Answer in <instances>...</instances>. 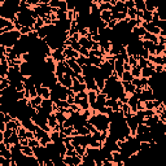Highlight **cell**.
Here are the masks:
<instances>
[{
    "label": "cell",
    "mask_w": 166,
    "mask_h": 166,
    "mask_svg": "<svg viewBox=\"0 0 166 166\" xmlns=\"http://www.w3.org/2000/svg\"><path fill=\"white\" fill-rule=\"evenodd\" d=\"M147 132H151V128H149L147 124H139L138 126V130H136V135L138 134H147Z\"/></svg>",
    "instance_id": "d6a6232c"
},
{
    "label": "cell",
    "mask_w": 166,
    "mask_h": 166,
    "mask_svg": "<svg viewBox=\"0 0 166 166\" xmlns=\"http://www.w3.org/2000/svg\"><path fill=\"white\" fill-rule=\"evenodd\" d=\"M156 96H155V92L151 87H147V88H143L142 90V94H140V101L142 103H145V101H152L155 100Z\"/></svg>",
    "instance_id": "277c9868"
},
{
    "label": "cell",
    "mask_w": 166,
    "mask_h": 166,
    "mask_svg": "<svg viewBox=\"0 0 166 166\" xmlns=\"http://www.w3.org/2000/svg\"><path fill=\"white\" fill-rule=\"evenodd\" d=\"M75 148V152H77V155L79 156V157H85L86 156V153H87V148H85V147H81V145H77V147H74Z\"/></svg>",
    "instance_id": "f35d334b"
},
{
    "label": "cell",
    "mask_w": 166,
    "mask_h": 166,
    "mask_svg": "<svg viewBox=\"0 0 166 166\" xmlns=\"http://www.w3.org/2000/svg\"><path fill=\"white\" fill-rule=\"evenodd\" d=\"M64 55H65V57H66V60H68V59H74V60H77L78 57H79V53H78L77 51H74L72 47H65V48H64Z\"/></svg>",
    "instance_id": "5bb4252c"
},
{
    "label": "cell",
    "mask_w": 166,
    "mask_h": 166,
    "mask_svg": "<svg viewBox=\"0 0 166 166\" xmlns=\"http://www.w3.org/2000/svg\"><path fill=\"white\" fill-rule=\"evenodd\" d=\"M138 59H139V56H128L127 64H130L131 68H134V66H138Z\"/></svg>",
    "instance_id": "60d3db41"
},
{
    "label": "cell",
    "mask_w": 166,
    "mask_h": 166,
    "mask_svg": "<svg viewBox=\"0 0 166 166\" xmlns=\"http://www.w3.org/2000/svg\"><path fill=\"white\" fill-rule=\"evenodd\" d=\"M57 82H59L61 86H64L65 88H72V87H73V78L70 77L69 74L57 77Z\"/></svg>",
    "instance_id": "8992f818"
},
{
    "label": "cell",
    "mask_w": 166,
    "mask_h": 166,
    "mask_svg": "<svg viewBox=\"0 0 166 166\" xmlns=\"http://www.w3.org/2000/svg\"><path fill=\"white\" fill-rule=\"evenodd\" d=\"M88 122L100 132L109 131V128H110V119H109V117L105 115V114H101V113H94L90 117Z\"/></svg>",
    "instance_id": "6da1fadb"
},
{
    "label": "cell",
    "mask_w": 166,
    "mask_h": 166,
    "mask_svg": "<svg viewBox=\"0 0 166 166\" xmlns=\"http://www.w3.org/2000/svg\"><path fill=\"white\" fill-rule=\"evenodd\" d=\"M75 105H78L79 108H82V110H88L91 109L90 108V103H88V99H79L75 96Z\"/></svg>",
    "instance_id": "2e32d148"
},
{
    "label": "cell",
    "mask_w": 166,
    "mask_h": 166,
    "mask_svg": "<svg viewBox=\"0 0 166 166\" xmlns=\"http://www.w3.org/2000/svg\"><path fill=\"white\" fill-rule=\"evenodd\" d=\"M82 160H83V165H85V166H97L96 162H95V160L91 156H88V155H86Z\"/></svg>",
    "instance_id": "83f0119b"
},
{
    "label": "cell",
    "mask_w": 166,
    "mask_h": 166,
    "mask_svg": "<svg viewBox=\"0 0 166 166\" xmlns=\"http://www.w3.org/2000/svg\"><path fill=\"white\" fill-rule=\"evenodd\" d=\"M26 132H27V130L23 126H21L18 130H17V134H18V136H20V140L21 139H26Z\"/></svg>",
    "instance_id": "f6af8a7d"
},
{
    "label": "cell",
    "mask_w": 166,
    "mask_h": 166,
    "mask_svg": "<svg viewBox=\"0 0 166 166\" xmlns=\"http://www.w3.org/2000/svg\"><path fill=\"white\" fill-rule=\"evenodd\" d=\"M56 118H57V122H59L60 124H64L66 121H68L69 115L62 113V112H56Z\"/></svg>",
    "instance_id": "4316f807"
},
{
    "label": "cell",
    "mask_w": 166,
    "mask_h": 166,
    "mask_svg": "<svg viewBox=\"0 0 166 166\" xmlns=\"http://www.w3.org/2000/svg\"><path fill=\"white\" fill-rule=\"evenodd\" d=\"M73 91L77 94H79V92H85V91H87V86H86V83H79L75 78H73Z\"/></svg>",
    "instance_id": "8fae6325"
},
{
    "label": "cell",
    "mask_w": 166,
    "mask_h": 166,
    "mask_svg": "<svg viewBox=\"0 0 166 166\" xmlns=\"http://www.w3.org/2000/svg\"><path fill=\"white\" fill-rule=\"evenodd\" d=\"M124 64H126V62L123 60H115V62H114V73H115V75L118 77V79H121L123 73H124Z\"/></svg>",
    "instance_id": "52a82bcc"
},
{
    "label": "cell",
    "mask_w": 166,
    "mask_h": 166,
    "mask_svg": "<svg viewBox=\"0 0 166 166\" xmlns=\"http://www.w3.org/2000/svg\"><path fill=\"white\" fill-rule=\"evenodd\" d=\"M124 4H126L127 9H132V8H135V0H124Z\"/></svg>",
    "instance_id": "db71d44e"
},
{
    "label": "cell",
    "mask_w": 166,
    "mask_h": 166,
    "mask_svg": "<svg viewBox=\"0 0 166 166\" xmlns=\"http://www.w3.org/2000/svg\"><path fill=\"white\" fill-rule=\"evenodd\" d=\"M148 64H149V61L147 59H144V57H140L139 56V59H138V66H140L142 69H144V68H147V66H148Z\"/></svg>",
    "instance_id": "b9f144b4"
},
{
    "label": "cell",
    "mask_w": 166,
    "mask_h": 166,
    "mask_svg": "<svg viewBox=\"0 0 166 166\" xmlns=\"http://www.w3.org/2000/svg\"><path fill=\"white\" fill-rule=\"evenodd\" d=\"M52 59L56 62H65L66 57L64 55V49H56V51H52Z\"/></svg>",
    "instance_id": "4fadbf2b"
},
{
    "label": "cell",
    "mask_w": 166,
    "mask_h": 166,
    "mask_svg": "<svg viewBox=\"0 0 166 166\" xmlns=\"http://www.w3.org/2000/svg\"><path fill=\"white\" fill-rule=\"evenodd\" d=\"M135 9L139 12L145 11V0H135Z\"/></svg>",
    "instance_id": "4dcf8cb0"
},
{
    "label": "cell",
    "mask_w": 166,
    "mask_h": 166,
    "mask_svg": "<svg viewBox=\"0 0 166 166\" xmlns=\"http://www.w3.org/2000/svg\"><path fill=\"white\" fill-rule=\"evenodd\" d=\"M136 16H138V11H136L135 8H132V9H128L127 11V18L136 20Z\"/></svg>",
    "instance_id": "ee69618b"
},
{
    "label": "cell",
    "mask_w": 166,
    "mask_h": 166,
    "mask_svg": "<svg viewBox=\"0 0 166 166\" xmlns=\"http://www.w3.org/2000/svg\"><path fill=\"white\" fill-rule=\"evenodd\" d=\"M0 156L4 157V158H7V160L13 158V156H12V151L4 143H0Z\"/></svg>",
    "instance_id": "7c38bea8"
},
{
    "label": "cell",
    "mask_w": 166,
    "mask_h": 166,
    "mask_svg": "<svg viewBox=\"0 0 166 166\" xmlns=\"http://www.w3.org/2000/svg\"><path fill=\"white\" fill-rule=\"evenodd\" d=\"M78 166H85V165H83V162H82V164H81V165H78Z\"/></svg>",
    "instance_id": "e7e4bbea"
},
{
    "label": "cell",
    "mask_w": 166,
    "mask_h": 166,
    "mask_svg": "<svg viewBox=\"0 0 166 166\" xmlns=\"http://www.w3.org/2000/svg\"><path fill=\"white\" fill-rule=\"evenodd\" d=\"M21 152L27 157H35L34 156V149H32L30 145H21Z\"/></svg>",
    "instance_id": "cb8c5ba5"
},
{
    "label": "cell",
    "mask_w": 166,
    "mask_h": 166,
    "mask_svg": "<svg viewBox=\"0 0 166 166\" xmlns=\"http://www.w3.org/2000/svg\"><path fill=\"white\" fill-rule=\"evenodd\" d=\"M0 166H12V160H7L0 156Z\"/></svg>",
    "instance_id": "c3c4849f"
},
{
    "label": "cell",
    "mask_w": 166,
    "mask_h": 166,
    "mask_svg": "<svg viewBox=\"0 0 166 166\" xmlns=\"http://www.w3.org/2000/svg\"><path fill=\"white\" fill-rule=\"evenodd\" d=\"M78 53H79V56H83V57H90V51H88V49H87V48H81L79 49V52H78Z\"/></svg>",
    "instance_id": "f5cc1de1"
},
{
    "label": "cell",
    "mask_w": 166,
    "mask_h": 166,
    "mask_svg": "<svg viewBox=\"0 0 166 166\" xmlns=\"http://www.w3.org/2000/svg\"><path fill=\"white\" fill-rule=\"evenodd\" d=\"M106 101H108L106 95L103 94V92H99L97 94V100H96V104L99 105V108H100V106H105L106 105Z\"/></svg>",
    "instance_id": "603a6c76"
},
{
    "label": "cell",
    "mask_w": 166,
    "mask_h": 166,
    "mask_svg": "<svg viewBox=\"0 0 166 166\" xmlns=\"http://www.w3.org/2000/svg\"><path fill=\"white\" fill-rule=\"evenodd\" d=\"M160 119H161V121H162L164 123H166V109L160 114Z\"/></svg>",
    "instance_id": "680465c9"
},
{
    "label": "cell",
    "mask_w": 166,
    "mask_h": 166,
    "mask_svg": "<svg viewBox=\"0 0 166 166\" xmlns=\"http://www.w3.org/2000/svg\"><path fill=\"white\" fill-rule=\"evenodd\" d=\"M153 25H156V26L158 27L161 31H166V21H162V20H160L158 22H156V23H153Z\"/></svg>",
    "instance_id": "7dc6e473"
},
{
    "label": "cell",
    "mask_w": 166,
    "mask_h": 166,
    "mask_svg": "<svg viewBox=\"0 0 166 166\" xmlns=\"http://www.w3.org/2000/svg\"><path fill=\"white\" fill-rule=\"evenodd\" d=\"M126 122H127V126L130 127V130H131V135L135 136V135H136V130H138V126L140 124L138 117H136L135 114H132L131 117L126 118Z\"/></svg>",
    "instance_id": "5b68a950"
},
{
    "label": "cell",
    "mask_w": 166,
    "mask_h": 166,
    "mask_svg": "<svg viewBox=\"0 0 166 166\" xmlns=\"http://www.w3.org/2000/svg\"><path fill=\"white\" fill-rule=\"evenodd\" d=\"M143 21L147 23H151L153 21V13L152 12H148V11H144L143 12Z\"/></svg>",
    "instance_id": "1f68e13d"
},
{
    "label": "cell",
    "mask_w": 166,
    "mask_h": 166,
    "mask_svg": "<svg viewBox=\"0 0 166 166\" xmlns=\"http://www.w3.org/2000/svg\"><path fill=\"white\" fill-rule=\"evenodd\" d=\"M156 74L155 69L149 68V66H147V68L142 69V78H145V79H151V78Z\"/></svg>",
    "instance_id": "d6986e66"
},
{
    "label": "cell",
    "mask_w": 166,
    "mask_h": 166,
    "mask_svg": "<svg viewBox=\"0 0 166 166\" xmlns=\"http://www.w3.org/2000/svg\"><path fill=\"white\" fill-rule=\"evenodd\" d=\"M8 87H11V81L8 78H0V91L7 90Z\"/></svg>",
    "instance_id": "f546056e"
},
{
    "label": "cell",
    "mask_w": 166,
    "mask_h": 166,
    "mask_svg": "<svg viewBox=\"0 0 166 166\" xmlns=\"http://www.w3.org/2000/svg\"><path fill=\"white\" fill-rule=\"evenodd\" d=\"M77 62L82 66V68H83V66H90V65H91L88 57H83V56H79V57H78V59H77Z\"/></svg>",
    "instance_id": "f1b7e54d"
},
{
    "label": "cell",
    "mask_w": 166,
    "mask_h": 166,
    "mask_svg": "<svg viewBox=\"0 0 166 166\" xmlns=\"http://www.w3.org/2000/svg\"><path fill=\"white\" fill-rule=\"evenodd\" d=\"M51 139H52V143H57V142H60L61 140V134H60V131H55V130H52L51 134Z\"/></svg>",
    "instance_id": "74e56055"
},
{
    "label": "cell",
    "mask_w": 166,
    "mask_h": 166,
    "mask_svg": "<svg viewBox=\"0 0 166 166\" xmlns=\"http://www.w3.org/2000/svg\"><path fill=\"white\" fill-rule=\"evenodd\" d=\"M103 166H113V162H112V161H108V160H104Z\"/></svg>",
    "instance_id": "91938a15"
},
{
    "label": "cell",
    "mask_w": 166,
    "mask_h": 166,
    "mask_svg": "<svg viewBox=\"0 0 166 166\" xmlns=\"http://www.w3.org/2000/svg\"><path fill=\"white\" fill-rule=\"evenodd\" d=\"M59 9L68 13V2H66V0H60V3H59Z\"/></svg>",
    "instance_id": "bcb514c9"
},
{
    "label": "cell",
    "mask_w": 166,
    "mask_h": 166,
    "mask_svg": "<svg viewBox=\"0 0 166 166\" xmlns=\"http://www.w3.org/2000/svg\"><path fill=\"white\" fill-rule=\"evenodd\" d=\"M131 83L136 87V88H142V82H140V78H134ZM142 90H143V88H142Z\"/></svg>",
    "instance_id": "11a10c76"
},
{
    "label": "cell",
    "mask_w": 166,
    "mask_h": 166,
    "mask_svg": "<svg viewBox=\"0 0 166 166\" xmlns=\"http://www.w3.org/2000/svg\"><path fill=\"white\" fill-rule=\"evenodd\" d=\"M21 36H22L21 32L17 30L5 32V34H0V45H4L5 48H14V45L18 43Z\"/></svg>",
    "instance_id": "7a4b0ae2"
},
{
    "label": "cell",
    "mask_w": 166,
    "mask_h": 166,
    "mask_svg": "<svg viewBox=\"0 0 166 166\" xmlns=\"http://www.w3.org/2000/svg\"><path fill=\"white\" fill-rule=\"evenodd\" d=\"M131 32H132V35H134L135 38H140V39H142L147 31H145V29H144L143 26H136V27L132 29Z\"/></svg>",
    "instance_id": "ffe728a7"
},
{
    "label": "cell",
    "mask_w": 166,
    "mask_h": 166,
    "mask_svg": "<svg viewBox=\"0 0 166 166\" xmlns=\"http://www.w3.org/2000/svg\"><path fill=\"white\" fill-rule=\"evenodd\" d=\"M160 122V115L158 114H155L152 118H148V119H145V124L149 127V128H152V127H155L157 123Z\"/></svg>",
    "instance_id": "44dd1931"
},
{
    "label": "cell",
    "mask_w": 166,
    "mask_h": 166,
    "mask_svg": "<svg viewBox=\"0 0 166 166\" xmlns=\"http://www.w3.org/2000/svg\"><path fill=\"white\" fill-rule=\"evenodd\" d=\"M87 94H88L90 108H92L95 104H96V100H97V92H95V91H87Z\"/></svg>",
    "instance_id": "d4e9b609"
},
{
    "label": "cell",
    "mask_w": 166,
    "mask_h": 166,
    "mask_svg": "<svg viewBox=\"0 0 166 166\" xmlns=\"http://www.w3.org/2000/svg\"><path fill=\"white\" fill-rule=\"evenodd\" d=\"M5 130H7V123L2 122V124H0V132H4Z\"/></svg>",
    "instance_id": "94428289"
},
{
    "label": "cell",
    "mask_w": 166,
    "mask_h": 166,
    "mask_svg": "<svg viewBox=\"0 0 166 166\" xmlns=\"http://www.w3.org/2000/svg\"><path fill=\"white\" fill-rule=\"evenodd\" d=\"M79 44L82 45L83 48H87L88 51H91L92 49V44H94V42L91 38H87V36H82V38L79 39Z\"/></svg>",
    "instance_id": "e0dca14e"
},
{
    "label": "cell",
    "mask_w": 166,
    "mask_h": 166,
    "mask_svg": "<svg viewBox=\"0 0 166 166\" xmlns=\"http://www.w3.org/2000/svg\"><path fill=\"white\" fill-rule=\"evenodd\" d=\"M157 8H158V7H157L156 4H153L152 2H148V0H145V11L152 12V13H153V12L157 11Z\"/></svg>",
    "instance_id": "d590c367"
},
{
    "label": "cell",
    "mask_w": 166,
    "mask_h": 166,
    "mask_svg": "<svg viewBox=\"0 0 166 166\" xmlns=\"http://www.w3.org/2000/svg\"><path fill=\"white\" fill-rule=\"evenodd\" d=\"M122 85H123V88H124V92H126L128 96H132L135 92H136V87L132 85L131 82H122Z\"/></svg>",
    "instance_id": "9a60e30c"
},
{
    "label": "cell",
    "mask_w": 166,
    "mask_h": 166,
    "mask_svg": "<svg viewBox=\"0 0 166 166\" xmlns=\"http://www.w3.org/2000/svg\"><path fill=\"white\" fill-rule=\"evenodd\" d=\"M99 4V9H100L101 12L103 11H112V8H113V5L110 4L109 0H104V2H97Z\"/></svg>",
    "instance_id": "7402d4cb"
},
{
    "label": "cell",
    "mask_w": 166,
    "mask_h": 166,
    "mask_svg": "<svg viewBox=\"0 0 166 166\" xmlns=\"http://www.w3.org/2000/svg\"><path fill=\"white\" fill-rule=\"evenodd\" d=\"M100 18L104 21V22H110L113 20V16H112V12L110 11H103L101 14H100Z\"/></svg>",
    "instance_id": "484cf974"
},
{
    "label": "cell",
    "mask_w": 166,
    "mask_h": 166,
    "mask_svg": "<svg viewBox=\"0 0 166 166\" xmlns=\"http://www.w3.org/2000/svg\"><path fill=\"white\" fill-rule=\"evenodd\" d=\"M36 92H38V96H40L43 100H47V99H51V88L49 87L43 86L42 83H36Z\"/></svg>",
    "instance_id": "3957f363"
},
{
    "label": "cell",
    "mask_w": 166,
    "mask_h": 166,
    "mask_svg": "<svg viewBox=\"0 0 166 166\" xmlns=\"http://www.w3.org/2000/svg\"><path fill=\"white\" fill-rule=\"evenodd\" d=\"M131 74L134 78H142V68H140V66L131 68Z\"/></svg>",
    "instance_id": "e575fe53"
},
{
    "label": "cell",
    "mask_w": 166,
    "mask_h": 166,
    "mask_svg": "<svg viewBox=\"0 0 166 166\" xmlns=\"http://www.w3.org/2000/svg\"><path fill=\"white\" fill-rule=\"evenodd\" d=\"M132 79H134V77H132L131 72H124L121 78V82H132Z\"/></svg>",
    "instance_id": "ab89813d"
},
{
    "label": "cell",
    "mask_w": 166,
    "mask_h": 166,
    "mask_svg": "<svg viewBox=\"0 0 166 166\" xmlns=\"http://www.w3.org/2000/svg\"><path fill=\"white\" fill-rule=\"evenodd\" d=\"M155 114H156V112H155V110H152V109H145V119L152 118Z\"/></svg>",
    "instance_id": "9f6ffc18"
},
{
    "label": "cell",
    "mask_w": 166,
    "mask_h": 166,
    "mask_svg": "<svg viewBox=\"0 0 166 166\" xmlns=\"http://www.w3.org/2000/svg\"><path fill=\"white\" fill-rule=\"evenodd\" d=\"M127 7L124 4V0H117L115 5L112 8V13H127Z\"/></svg>",
    "instance_id": "ba28073f"
},
{
    "label": "cell",
    "mask_w": 166,
    "mask_h": 166,
    "mask_svg": "<svg viewBox=\"0 0 166 166\" xmlns=\"http://www.w3.org/2000/svg\"><path fill=\"white\" fill-rule=\"evenodd\" d=\"M11 22H12V21H8V20H5V18H2V17H0V30L5 29Z\"/></svg>",
    "instance_id": "681fc988"
},
{
    "label": "cell",
    "mask_w": 166,
    "mask_h": 166,
    "mask_svg": "<svg viewBox=\"0 0 166 166\" xmlns=\"http://www.w3.org/2000/svg\"><path fill=\"white\" fill-rule=\"evenodd\" d=\"M42 103H43V99H42L40 96H36V97L30 99V101H29V105H30L31 108H34L35 110H38L39 108L42 106Z\"/></svg>",
    "instance_id": "ac0fdd59"
},
{
    "label": "cell",
    "mask_w": 166,
    "mask_h": 166,
    "mask_svg": "<svg viewBox=\"0 0 166 166\" xmlns=\"http://www.w3.org/2000/svg\"><path fill=\"white\" fill-rule=\"evenodd\" d=\"M112 155H113V164H121V162H123L121 152H112Z\"/></svg>",
    "instance_id": "8d00e7d4"
},
{
    "label": "cell",
    "mask_w": 166,
    "mask_h": 166,
    "mask_svg": "<svg viewBox=\"0 0 166 166\" xmlns=\"http://www.w3.org/2000/svg\"><path fill=\"white\" fill-rule=\"evenodd\" d=\"M29 145L34 149L36 147H40V142H39L38 139H31V140H29Z\"/></svg>",
    "instance_id": "f907efd6"
},
{
    "label": "cell",
    "mask_w": 166,
    "mask_h": 166,
    "mask_svg": "<svg viewBox=\"0 0 166 166\" xmlns=\"http://www.w3.org/2000/svg\"><path fill=\"white\" fill-rule=\"evenodd\" d=\"M92 49H95V51L100 49V44H99V43H94V44H92Z\"/></svg>",
    "instance_id": "be15d7a7"
},
{
    "label": "cell",
    "mask_w": 166,
    "mask_h": 166,
    "mask_svg": "<svg viewBox=\"0 0 166 166\" xmlns=\"http://www.w3.org/2000/svg\"><path fill=\"white\" fill-rule=\"evenodd\" d=\"M117 25H118V21L117 20H112L110 22H108V29H110V30H114L115 27H117Z\"/></svg>",
    "instance_id": "816d5d0a"
},
{
    "label": "cell",
    "mask_w": 166,
    "mask_h": 166,
    "mask_svg": "<svg viewBox=\"0 0 166 166\" xmlns=\"http://www.w3.org/2000/svg\"><path fill=\"white\" fill-rule=\"evenodd\" d=\"M142 26L145 29V31H147V32H151V34H153V35H157V36H158V35L161 34V30L156 26V25H153L152 22H151V23L143 22V23H142Z\"/></svg>",
    "instance_id": "30bf717a"
},
{
    "label": "cell",
    "mask_w": 166,
    "mask_h": 166,
    "mask_svg": "<svg viewBox=\"0 0 166 166\" xmlns=\"http://www.w3.org/2000/svg\"><path fill=\"white\" fill-rule=\"evenodd\" d=\"M65 62L69 65V68L72 69L75 74H82V75H83V69H82V66L77 62V60H74V59H68Z\"/></svg>",
    "instance_id": "9c48e42d"
},
{
    "label": "cell",
    "mask_w": 166,
    "mask_h": 166,
    "mask_svg": "<svg viewBox=\"0 0 166 166\" xmlns=\"http://www.w3.org/2000/svg\"><path fill=\"white\" fill-rule=\"evenodd\" d=\"M31 31H32L31 27H23V26H22V29H21L20 32H21V35H29Z\"/></svg>",
    "instance_id": "6f0895ef"
},
{
    "label": "cell",
    "mask_w": 166,
    "mask_h": 166,
    "mask_svg": "<svg viewBox=\"0 0 166 166\" xmlns=\"http://www.w3.org/2000/svg\"><path fill=\"white\" fill-rule=\"evenodd\" d=\"M124 72H131V65L130 64H124Z\"/></svg>",
    "instance_id": "6125c7cd"
},
{
    "label": "cell",
    "mask_w": 166,
    "mask_h": 166,
    "mask_svg": "<svg viewBox=\"0 0 166 166\" xmlns=\"http://www.w3.org/2000/svg\"><path fill=\"white\" fill-rule=\"evenodd\" d=\"M72 39V44H70V47H72L74 51H77V52H79V49L82 48V45L79 44V42L75 40V39H73V38H70Z\"/></svg>",
    "instance_id": "7bdbcfd3"
},
{
    "label": "cell",
    "mask_w": 166,
    "mask_h": 166,
    "mask_svg": "<svg viewBox=\"0 0 166 166\" xmlns=\"http://www.w3.org/2000/svg\"><path fill=\"white\" fill-rule=\"evenodd\" d=\"M35 139H38V140H40L42 138H44L45 135H48V132H45L43 128H40V127H36V130H35Z\"/></svg>",
    "instance_id": "836d02e7"
}]
</instances>
